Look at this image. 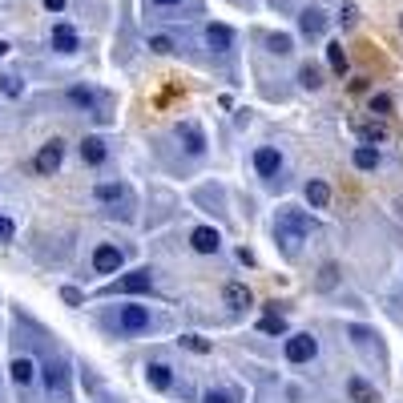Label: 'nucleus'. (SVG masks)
Listing matches in <instances>:
<instances>
[{"mask_svg": "<svg viewBox=\"0 0 403 403\" xmlns=\"http://www.w3.org/2000/svg\"><path fill=\"white\" fill-rule=\"evenodd\" d=\"M177 137L186 142V153H190V158H202V153H206V137H202L198 121H182V125H177Z\"/></svg>", "mask_w": 403, "mask_h": 403, "instance_id": "7", "label": "nucleus"}, {"mask_svg": "<svg viewBox=\"0 0 403 403\" xmlns=\"http://www.w3.org/2000/svg\"><path fill=\"white\" fill-rule=\"evenodd\" d=\"M117 331H125V335H142V331H149V310L137 303H129L117 310Z\"/></svg>", "mask_w": 403, "mask_h": 403, "instance_id": "3", "label": "nucleus"}, {"mask_svg": "<svg viewBox=\"0 0 403 403\" xmlns=\"http://www.w3.org/2000/svg\"><path fill=\"white\" fill-rule=\"evenodd\" d=\"M206 45L214 48V53H230V45H234V32L226 29V25H210V29H206Z\"/></svg>", "mask_w": 403, "mask_h": 403, "instance_id": "13", "label": "nucleus"}, {"mask_svg": "<svg viewBox=\"0 0 403 403\" xmlns=\"http://www.w3.org/2000/svg\"><path fill=\"white\" fill-rule=\"evenodd\" d=\"M371 113H375V117H383V113H391V97H387V93L371 97Z\"/></svg>", "mask_w": 403, "mask_h": 403, "instance_id": "28", "label": "nucleus"}, {"mask_svg": "<svg viewBox=\"0 0 403 403\" xmlns=\"http://www.w3.org/2000/svg\"><path fill=\"white\" fill-rule=\"evenodd\" d=\"M306 234H310V218H306L303 210H282V214H278L274 238H278V246H282V254L287 258H294L299 250H303Z\"/></svg>", "mask_w": 403, "mask_h": 403, "instance_id": "1", "label": "nucleus"}, {"mask_svg": "<svg viewBox=\"0 0 403 403\" xmlns=\"http://www.w3.org/2000/svg\"><path fill=\"white\" fill-rule=\"evenodd\" d=\"M262 331H266V335H282V331H287V319H282V315H266V319H262Z\"/></svg>", "mask_w": 403, "mask_h": 403, "instance_id": "26", "label": "nucleus"}, {"mask_svg": "<svg viewBox=\"0 0 403 403\" xmlns=\"http://www.w3.org/2000/svg\"><path fill=\"white\" fill-rule=\"evenodd\" d=\"M315 351H319V343L310 335H290L287 339V359L290 363H306V359H315Z\"/></svg>", "mask_w": 403, "mask_h": 403, "instance_id": "6", "label": "nucleus"}, {"mask_svg": "<svg viewBox=\"0 0 403 403\" xmlns=\"http://www.w3.org/2000/svg\"><path fill=\"white\" fill-rule=\"evenodd\" d=\"M121 262H125V254H121L117 246H109V242L93 250V271H97V274H113V271H121Z\"/></svg>", "mask_w": 403, "mask_h": 403, "instance_id": "5", "label": "nucleus"}, {"mask_svg": "<svg viewBox=\"0 0 403 403\" xmlns=\"http://www.w3.org/2000/svg\"><path fill=\"white\" fill-rule=\"evenodd\" d=\"M306 202L315 210H327V202H331V186L327 182H306Z\"/></svg>", "mask_w": 403, "mask_h": 403, "instance_id": "16", "label": "nucleus"}, {"mask_svg": "<svg viewBox=\"0 0 403 403\" xmlns=\"http://www.w3.org/2000/svg\"><path fill=\"white\" fill-rule=\"evenodd\" d=\"M347 395H351L355 403H379V395H375V387H367L363 379H351V383H347Z\"/></svg>", "mask_w": 403, "mask_h": 403, "instance_id": "18", "label": "nucleus"}, {"mask_svg": "<svg viewBox=\"0 0 403 403\" xmlns=\"http://www.w3.org/2000/svg\"><path fill=\"white\" fill-rule=\"evenodd\" d=\"M0 93H4V97H20V93H25V81L16 77V73H4V77H0Z\"/></svg>", "mask_w": 403, "mask_h": 403, "instance_id": "23", "label": "nucleus"}, {"mask_svg": "<svg viewBox=\"0 0 403 403\" xmlns=\"http://www.w3.org/2000/svg\"><path fill=\"white\" fill-rule=\"evenodd\" d=\"M64 303H73V306H77V303H81V290H73V287H64Z\"/></svg>", "mask_w": 403, "mask_h": 403, "instance_id": "36", "label": "nucleus"}, {"mask_svg": "<svg viewBox=\"0 0 403 403\" xmlns=\"http://www.w3.org/2000/svg\"><path fill=\"white\" fill-rule=\"evenodd\" d=\"M153 8H170V4H182V0H149ZM190 4H198V0H190Z\"/></svg>", "mask_w": 403, "mask_h": 403, "instance_id": "37", "label": "nucleus"}, {"mask_svg": "<svg viewBox=\"0 0 403 403\" xmlns=\"http://www.w3.org/2000/svg\"><path fill=\"white\" fill-rule=\"evenodd\" d=\"M13 379H16L20 387L32 383V363H29V359H16V363H13Z\"/></svg>", "mask_w": 403, "mask_h": 403, "instance_id": "25", "label": "nucleus"}, {"mask_svg": "<svg viewBox=\"0 0 403 403\" xmlns=\"http://www.w3.org/2000/svg\"><path fill=\"white\" fill-rule=\"evenodd\" d=\"M69 101L89 109V105H97V93H93V89H73V93H69Z\"/></svg>", "mask_w": 403, "mask_h": 403, "instance_id": "27", "label": "nucleus"}, {"mask_svg": "<svg viewBox=\"0 0 403 403\" xmlns=\"http://www.w3.org/2000/svg\"><path fill=\"white\" fill-rule=\"evenodd\" d=\"M327 61H331V69H335L339 77L347 73V53H343V45H327Z\"/></svg>", "mask_w": 403, "mask_h": 403, "instance_id": "22", "label": "nucleus"}, {"mask_svg": "<svg viewBox=\"0 0 403 403\" xmlns=\"http://www.w3.org/2000/svg\"><path fill=\"white\" fill-rule=\"evenodd\" d=\"M13 218H0V246H4V242H13Z\"/></svg>", "mask_w": 403, "mask_h": 403, "instance_id": "33", "label": "nucleus"}, {"mask_svg": "<svg viewBox=\"0 0 403 403\" xmlns=\"http://www.w3.org/2000/svg\"><path fill=\"white\" fill-rule=\"evenodd\" d=\"M206 403H234V395H230V391H214V387H210V391H206Z\"/></svg>", "mask_w": 403, "mask_h": 403, "instance_id": "32", "label": "nucleus"}, {"mask_svg": "<svg viewBox=\"0 0 403 403\" xmlns=\"http://www.w3.org/2000/svg\"><path fill=\"white\" fill-rule=\"evenodd\" d=\"M81 158L89 161V165H101V161H105V142H101V137H85V142H81Z\"/></svg>", "mask_w": 403, "mask_h": 403, "instance_id": "17", "label": "nucleus"}, {"mask_svg": "<svg viewBox=\"0 0 403 403\" xmlns=\"http://www.w3.org/2000/svg\"><path fill=\"white\" fill-rule=\"evenodd\" d=\"M45 8H48V13H61V8H64V0H45Z\"/></svg>", "mask_w": 403, "mask_h": 403, "instance_id": "38", "label": "nucleus"}, {"mask_svg": "<svg viewBox=\"0 0 403 403\" xmlns=\"http://www.w3.org/2000/svg\"><path fill=\"white\" fill-rule=\"evenodd\" d=\"M77 32L69 29V25H57V29H53V48H57V53H77Z\"/></svg>", "mask_w": 403, "mask_h": 403, "instance_id": "14", "label": "nucleus"}, {"mask_svg": "<svg viewBox=\"0 0 403 403\" xmlns=\"http://www.w3.org/2000/svg\"><path fill=\"white\" fill-rule=\"evenodd\" d=\"M182 343H186L190 351H198V355H202V351H210V343H206V339H198V335H186Z\"/></svg>", "mask_w": 403, "mask_h": 403, "instance_id": "30", "label": "nucleus"}, {"mask_svg": "<svg viewBox=\"0 0 403 403\" xmlns=\"http://www.w3.org/2000/svg\"><path fill=\"white\" fill-rule=\"evenodd\" d=\"M149 48H153V53H174V41H170V36H149Z\"/></svg>", "mask_w": 403, "mask_h": 403, "instance_id": "29", "label": "nucleus"}, {"mask_svg": "<svg viewBox=\"0 0 403 403\" xmlns=\"http://www.w3.org/2000/svg\"><path fill=\"white\" fill-rule=\"evenodd\" d=\"M222 294H226V303L238 306V310H242V306H250V290L242 287V282H230V287H226Z\"/></svg>", "mask_w": 403, "mask_h": 403, "instance_id": "21", "label": "nucleus"}, {"mask_svg": "<svg viewBox=\"0 0 403 403\" xmlns=\"http://www.w3.org/2000/svg\"><path fill=\"white\" fill-rule=\"evenodd\" d=\"M190 246L198 250V254H214V250L222 246V234H218L214 226H198V230L190 234Z\"/></svg>", "mask_w": 403, "mask_h": 403, "instance_id": "8", "label": "nucleus"}, {"mask_svg": "<svg viewBox=\"0 0 403 403\" xmlns=\"http://www.w3.org/2000/svg\"><path fill=\"white\" fill-rule=\"evenodd\" d=\"M355 16H359V8H355V4H347V8L339 13V20H343V29H351V25H355Z\"/></svg>", "mask_w": 403, "mask_h": 403, "instance_id": "34", "label": "nucleus"}, {"mask_svg": "<svg viewBox=\"0 0 403 403\" xmlns=\"http://www.w3.org/2000/svg\"><path fill=\"white\" fill-rule=\"evenodd\" d=\"M359 137H363V142L367 145H375V142H387V133H391V129L383 125V121H359Z\"/></svg>", "mask_w": 403, "mask_h": 403, "instance_id": "15", "label": "nucleus"}, {"mask_svg": "<svg viewBox=\"0 0 403 403\" xmlns=\"http://www.w3.org/2000/svg\"><path fill=\"white\" fill-rule=\"evenodd\" d=\"M61 158H64L61 142H48L45 149L36 153V170H41V174H57V170H61Z\"/></svg>", "mask_w": 403, "mask_h": 403, "instance_id": "9", "label": "nucleus"}, {"mask_svg": "<svg viewBox=\"0 0 403 403\" xmlns=\"http://www.w3.org/2000/svg\"><path fill=\"white\" fill-rule=\"evenodd\" d=\"M45 383L57 403L69 399V371H64V363H45Z\"/></svg>", "mask_w": 403, "mask_h": 403, "instance_id": "4", "label": "nucleus"}, {"mask_svg": "<svg viewBox=\"0 0 403 403\" xmlns=\"http://www.w3.org/2000/svg\"><path fill=\"white\" fill-rule=\"evenodd\" d=\"M149 287H153V274L149 271H129V274H121L117 282H109L105 294H142V290H149Z\"/></svg>", "mask_w": 403, "mask_h": 403, "instance_id": "2", "label": "nucleus"}, {"mask_svg": "<svg viewBox=\"0 0 403 403\" xmlns=\"http://www.w3.org/2000/svg\"><path fill=\"white\" fill-rule=\"evenodd\" d=\"M355 165L359 170H379V149L375 145H359L355 149Z\"/></svg>", "mask_w": 403, "mask_h": 403, "instance_id": "19", "label": "nucleus"}, {"mask_svg": "<svg viewBox=\"0 0 403 403\" xmlns=\"http://www.w3.org/2000/svg\"><path fill=\"white\" fill-rule=\"evenodd\" d=\"M145 379L158 387V391H165V387H170V367H165V363H149V367H145Z\"/></svg>", "mask_w": 403, "mask_h": 403, "instance_id": "20", "label": "nucleus"}, {"mask_svg": "<svg viewBox=\"0 0 403 403\" xmlns=\"http://www.w3.org/2000/svg\"><path fill=\"white\" fill-rule=\"evenodd\" d=\"M271 53H290V36H282V32L271 36Z\"/></svg>", "mask_w": 403, "mask_h": 403, "instance_id": "31", "label": "nucleus"}, {"mask_svg": "<svg viewBox=\"0 0 403 403\" xmlns=\"http://www.w3.org/2000/svg\"><path fill=\"white\" fill-rule=\"evenodd\" d=\"M299 29H303V36H322V29H327V13H322V8H306V13L299 16Z\"/></svg>", "mask_w": 403, "mask_h": 403, "instance_id": "11", "label": "nucleus"}, {"mask_svg": "<svg viewBox=\"0 0 403 403\" xmlns=\"http://www.w3.org/2000/svg\"><path fill=\"white\" fill-rule=\"evenodd\" d=\"M254 170H258L262 177H274V174H278V170H282V158H278V149L262 145V149L254 153Z\"/></svg>", "mask_w": 403, "mask_h": 403, "instance_id": "10", "label": "nucleus"}, {"mask_svg": "<svg viewBox=\"0 0 403 403\" xmlns=\"http://www.w3.org/2000/svg\"><path fill=\"white\" fill-rule=\"evenodd\" d=\"M4 53H8V45H4V41H0V57H4Z\"/></svg>", "mask_w": 403, "mask_h": 403, "instance_id": "39", "label": "nucleus"}, {"mask_svg": "<svg viewBox=\"0 0 403 403\" xmlns=\"http://www.w3.org/2000/svg\"><path fill=\"white\" fill-rule=\"evenodd\" d=\"M319 287H335V266H322V278H319Z\"/></svg>", "mask_w": 403, "mask_h": 403, "instance_id": "35", "label": "nucleus"}, {"mask_svg": "<svg viewBox=\"0 0 403 403\" xmlns=\"http://www.w3.org/2000/svg\"><path fill=\"white\" fill-rule=\"evenodd\" d=\"M97 202H105V206H117V202H129V190L121 186V182H101L97 186Z\"/></svg>", "mask_w": 403, "mask_h": 403, "instance_id": "12", "label": "nucleus"}, {"mask_svg": "<svg viewBox=\"0 0 403 403\" xmlns=\"http://www.w3.org/2000/svg\"><path fill=\"white\" fill-rule=\"evenodd\" d=\"M299 81H303V89H319V85H322V73L315 69V64H303V69H299Z\"/></svg>", "mask_w": 403, "mask_h": 403, "instance_id": "24", "label": "nucleus"}]
</instances>
